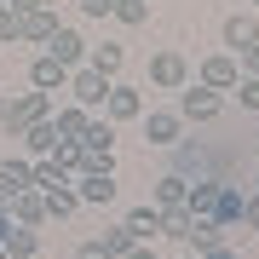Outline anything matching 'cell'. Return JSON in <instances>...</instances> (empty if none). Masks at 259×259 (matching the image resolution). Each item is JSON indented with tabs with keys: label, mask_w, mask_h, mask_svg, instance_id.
<instances>
[{
	"label": "cell",
	"mask_w": 259,
	"mask_h": 259,
	"mask_svg": "<svg viewBox=\"0 0 259 259\" xmlns=\"http://www.w3.org/2000/svg\"><path fill=\"white\" fill-rule=\"evenodd\" d=\"M52 115V93H18V98H6V121L0 127L12 133V139H23L35 121H47Z\"/></svg>",
	"instance_id": "6da1fadb"
},
{
	"label": "cell",
	"mask_w": 259,
	"mask_h": 259,
	"mask_svg": "<svg viewBox=\"0 0 259 259\" xmlns=\"http://www.w3.org/2000/svg\"><path fill=\"white\" fill-rule=\"evenodd\" d=\"M150 87H161V93H179V87H190V58L185 52H156L150 58Z\"/></svg>",
	"instance_id": "7a4b0ae2"
},
{
	"label": "cell",
	"mask_w": 259,
	"mask_h": 259,
	"mask_svg": "<svg viewBox=\"0 0 259 259\" xmlns=\"http://www.w3.org/2000/svg\"><path fill=\"white\" fill-rule=\"evenodd\" d=\"M69 98L81 104V110H104V98H110V75H98L93 64L69 69Z\"/></svg>",
	"instance_id": "3957f363"
},
{
	"label": "cell",
	"mask_w": 259,
	"mask_h": 259,
	"mask_svg": "<svg viewBox=\"0 0 259 259\" xmlns=\"http://www.w3.org/2000/svg\"><path fill=\"white\" fill-rule=\"evenodd\" d=\"M40 52L47 58H58L64 69H81L87 64V40H81V29H69V23H58L47 40H40Z\"/></svg>",
	"instance_id": "277c9868"
},
{
	"label": "cell",
	"mask_w": 259,
	"mask_h": 259,
	"mask_svg": "<svg viewBox=\"0 0 259 259\" xmlns=\"http://www.w3.org/2000/svg\"><path fill=\"white\" fill-rule=\"evenodd\" d=\"M219 110H225V93H213V87H202V81L179 87V115L185 121H213Z\"/></svg>",
	"instance_id": "5b68a950"
},
{
	"label": "cell",
	"mask_w": 259,
	"mask_h": 259,
	"mask_svg": "<svg viewBox=\"0 0 259 259\" xmlns=\"http://www.w3.org/2000/svg\"><path fill=\"white\" fill-rule=\"evenodd\" d=\"M144 115V98H139V87H127V81H110V98H104V121H139Z\"/></svg>",
	"instance_id": "8992f818"
},
{
	"label": "cell",
	"mask_w": 259,
	"mask_h": 259,
	"mask_svg": "<svg viewBox=\"0 0 259 259\" xmlns=\"http://www.w3.org/2000/svg\"><path fill=\"white\" fill-rule=\"evenodd\" d=\"M236 81H242L236 52H213V58H202V87H213V93H231Z\"/></svg>",
	"instance_id": "52a82bcc"
},
{
	"label": "cell",
	"mask_w": 259,
	"mask_h": 259,
	"mask_svg": "<svg viewBox=\"0 0 259 259\" xmlns=\"http://www.w3.org/2000/svg\"><path fill=\"white\" fill-rule=\"evenodd\" d=\"M29 87H35V93H69V69L40 52L35 64H29Z\"/></svg>",
	"instance_id": "ba28073f"
},
{
	"label": "cell",
	"mask_w": 259,
	"mask_h": 259,
	"mask_svg": "<svg viewBox=\"0 0 259 259\" xmlns=\"http://www.w3.org/2000/svg\"><path fill=\"white\" fill-rule=\"evenodd\" d=\"M75 196H81V207H110L115 202V173H81Z\"/></svg>",
	"instance_id": "9c48e42d"
},
{
	"label": "cell",
	"mask_w": 259,
	"mask_h": 259,
	"mask_svg": "<svg viewBox=\"0 0 259 259\" xmlns=\"http://www.w3.org/2000/svg\"><path fill=\"white\" fill-rule=\"evenodd\" d=\"M179 133H185V115L179 110H150L144 115V139L150 144H179Z\"/></svg>",
	"instance_id": "30bf717a"
},
{
	"label": "cell",
	"mask_w": 259,
	"mask_h": 259,
	"mask_svg": "<svg viewBox=\"0 0 259 259\" xmlns=\"http://www.w3.org/2000/svg\"><path fill=\"white\" fill-rule=\"evenodd\" d=\"M190 253H207V248H219V242H225V225L219 219H213V213H190Z\"/></svg>",
	"instance_id": "8fae6325"
},
{
	"label": "cell",
	"mask_w": 259,
	"mask_h": 259,
	"mask_svg": "<svg viewBox=\"0 0 259 259\" xmlns=\"http://www.w3.org/2000/svg\"><path fill=\"white\" fill-rule=\"evenodd\" d=\"M225 47H231V52L259 47V18H253V12H231V18H225Z\"/></svg>",
	"instance_id": "7c38bea8"
},
{
	"label": "cell",
	"mask_w": 259,
	"mask_h": 259,
	"mask_svg": "<svg viewBox=\"0 0 259 259\" xmlns=\"http://www.w3.org/2000/svg\"><path fill=\"white\" fill-rule=\"evenodd\" d=\"M93 115H98V110H81V104H52V127H58V139H81Z\"/></svg>",
	"instance_id": "4fadbf2b"
},
{
	"label": "cell",
	"mask_w": 259,
	"mask_h": 259,
	"mask_svg": "<svg viewBox=\"0 0 259 259\" xmlns=\"http://www.w3.org/2000/svg\"><path fill=\"white\" fill-rule=\"evenodd\" d=\"M161 225H167V213H161L156 202H144V207H133V213H127V231L139 236V242H156V236H161Z\"/></svg>",
	"instance_id": "5bb4252c"
},
{
	"label": "cell",
	"mask_w": 259,
	"mask_h": 259,
	"mask_svg": "<svg viewBox=\"0 0 259 259\" xmlns=\"http://www.w3.org/2000/svg\"><path fill=\"white\" fill-rule=\"evenodd\" d=\"M185 190H190V185H185V173H161V179H156V190H150V202H156L161 213H173V207H185Z\"/></svg>",
	"instance_id": "9a60e30c"
},
{
	"label": "cell",
	"mask_w": 259,
	"mask_h": 259,
	"mask_svg": "<svg viewBox=\"0 0 259 259\" xmlns=\"http://www.w3.org/2000/svg\"><path fill=\"white\" fill-rule=\"evenodd\" d=\"M52 29H58V12H52V6H40V12H29V18H18V40L40 47V40H47Z\"/></svg>",
	"instance_id": "2e32d148"
},
{
	"label": "cell",
	"mask_w": 259,
	"mask_h": 259,
	"mask_svg": "<svg viewBox=\"0 0 259 259\" xmlns=\"http://www.w3.org/2000/svg\"><path fill=\"white\" fill-rule=\"evenodd\" d=\"M47 219V196L40 190H18L12 196V225H40Z\"/></svg>",
	"instance_id": "e0dca14e"
},
{
	"label": "cell",
	"mask_w": 259,
	"mask_h": 259,
	"mask_svg": "<svg viewBox=\"0 0 259 259\" xmlns=\"http://www.w3.org/2000/svg\"><path fill=\"white\" fill-rule=\"evenodd\" d=\"M23 150H29V161H40V156H52V150H58V127H52V115L35 121V127L23 133Z\"/></svg>",
	"instance_id": "ac0fdd59"
},
{
	"label": "cell",
	"mask_w": 259,
	"mask_h": 259,
	"mask_svg": "<svg viewBox=\"0 0 259 259\" xmlns=\"http://www.w3.org/2000/svg\"><path fill=\"white\" fill-rule=\"evenodd\" d=\"M242 207H248V196H242L236 185H219V202H213V219L231 231V225H242Z\"/></svg>",
	"instance_id": "d6986e66"
},
{
	"label": "cell",
	"mask_w": 259,
	"mask_h": 259,
	"mask_svg": "<svg viewBox=\"0 0 259 259\" xmlns=\"http://www.w3.org/2000/svg\"><path fill=\"white\" fill-rule=\"evenodd\" d=\"M0 248H6V259H35L40 253V236H35V225H12Z\"/></svg>",
	"instance_id": "ffe728a7"
},
{
	"label": "cell",
	"mask_w": 259,
	"mask_h": 259,
	"mask_svg": "<svg viewBox=\"0 0 259 259\" xmlns=\"http://www.w3.org/2000/svg\"><path fill=\"white\" fill-rule=\"evenodd\" d=\"M47 196V219H69L75 207H81V196H75V179H64V185H52V190H40Z\"/></svg>",
	"instance_id": "44dd1931"
},
{
	"label": "cell",
	"mask_w": 259,
	"mask_h": 259,
	"mask_svg": "<svg viewBox=\"0 0 259 259\" xmlns=\"http://www.w3.org/2000/svg\"><path fill=\"white\" fill-rule=\"evenodd\" d=\"M52 161L64 167L69 179H81V173H87V144H81V139H58V150H52Z\"/></svg>",
	"instance_id": "7402d4cb"
},
{
	"label": "cell",
	"mask_w": 259,
	"mask_h": 259,
	"mask_svg": "<svg viewBox=\"0 0 259 259\" xmlns=\"http://www.w3.org/2000/svg\"><path fill=\"white\" fill-rule=\"evenodd\" d=\"M0 179H6L12 190H35V161L29 156H6L0 161Z\"/></svg>",
	"instance_id": "603a6c76"
},
{
	"label": "cell",
	"mask_w": 259,
	"mask_h": 259,
	"mask_svg": "<svg viewBox=\"0 0 259 259\" xmlns=\"http://www.w3.org/2000/svg\"><path fill=\"white\" fill-rule=\"evenodd\" d=\"M87 64H93L98 75H110V81H115V75H121V64H127V52L104 40V47H87Z\"/></svg>",
	"instance_id": "cb8c5ba5"
},
{
	"label": "cell",
	"mask_w": 259,
	"mask_h": 259,
	"mask_svg": "<svg viewBox=\"0 0 259 259\" xmlns=\"http://www.w3.org/2000/svg\"><path fill=\"white\" fill-rule=\"evenodd\" d=\"M98 242H104V253H110V259H127L133 248H139V236L127 231V219H121V225H110V231H104Z\"/></svg>",
	"instance_id": "d4e9b609"
},
{
	"label": "cell",
	"mask_w": 259,
	"mask_h": 259,
	"mask_svg": "<svg viewBox=\"0 0 259 259\" xmlns=\"http://www.w3.org/2000/svg\"><path fill=\"white\" fill-rule=\"evenodd\" d=\"M213 202H219V179H196V185L185 190V207L190 213H213Z\"/></svg>",
	"instance_id": "484cf974"
},
{
	"label": "cell",
	"mask_w": 259,
	"mask_h": 259,
	"mask_svg": "<svg viewBox=\"0 0 259 259\" xmlns=\"http://www.w3.org/2000/svg\"><path fill=\"white\" fill-rule=\"evenodd\" d=\"M81 144H87V150H115V121L93 115V121H87V133H81Z\"/></svg>",
	"instance_id": "4316f807"
},
{
	"label": "cell",
	"mask_w": 259,
	"mask_h": 259,
	"mask_svg": "<svg viewBox=\"0 0 259 259\" xmlns=\"http://www.w3.org/2000/svg\"><path fill=\"white\" fill-rule=\"evenodd\" d=\"M64 179H69V173H64L52 156H40V161H35V190H52V185H64Z\"/></svg>",
	"instance_id": "83f0119b"
},
{
	"label": "cell",
	"mask_w": 259,
	"mask_h": 259,
	"mask_svg": "<svg viewBox=\"0 0 259 259\" xmlns=\"http://www.w3.org/2000/svg\"><path fill=\"white\" fill-rule=\"evenodd\" d=\"M115 18L127 23V29H139V23L150 18V0H115Z\"/></svg>",
	"instance_id": "f1b7e54d"
},
{
	"label": "cell",
	"mask_w": 259,
	"mask_h": 259,
	"mask_svg": "<svg viewBox=\"0 0 259 259\" xmlns=\"http://www.w3.org/2000/svg\"><path fill=\"white\" fill-rule=\"evenodd\" d=\"M231 98L242 104V110H259V75H242V81L231 87Z\"/></svg>",
	"instance_id": "f546056e"
},
{
	"label": "cell",
	"mask_w": 259,
	"mask_h": 259,
	"mask_svg": "<svg viewBox=\"0 0 259 259\" xmlns=\"http://www.w3.org/2000/svg\"><path fill=\"white\" fill-rule=\"evenodd\" d=\"M236 69H242V75H259V47H242V52H236Z\"/></svg>",
	"instance_id": "4dcf8cb0"
},
{
	"label": "cell",
	"mask_w": 259,
	"mask_h": 259,
	"mask_svg": "<svg viewBox=\"0 0 259 259\" xmlns=\"http://www.w3.org/2000/svg\"><path fill=\"white\" fill-rule=\"evenodd\" d=\"M12 40H18V18H12L6 6H0V47H12Z\"/></svg>",
	"instance_id": "1f68e13d"
},
{
	"label": "cell",
	"mask_w": 259,
	"mask_h": 259,
	"mask_svg": "<svg viewBox=\"0 0 259 259\" xmlns=\"http://www.w3.org/2000/svg\"><path fill=\"white\" fill-rule=\"evenodd\" d=\"M87 18H115V0H81Z\"/></svg>",
	"instance_id": "d6a6232c"
},
{
	"label": "cell",
	"mask_w": 259,
	"mask_h": 259,
	"mask_svg": "<svg viewBox=\"0 0 259 259\" xmlns=\"http://www.w3.org/2000/svg\"><path fill=\"white\" fill-rule=\"evenodd\" d=\"M40 6H47V0H6L12 18H29V12H40Z\"/></svg>",
	"instance_id": "836d02e7"
},
{
	"label": "cell",
	"mask_w": 259,
	"mask_h": 259,
	"mask_svg": "<svg viewBox=\"0 0 259 259\" xmlns=\"http://www.w3.org/2000/svg\"><path fill=\"white\" fill-rule=\"evenodd\" d=\"M75 259H110V253H104V242L93 236V242H81V248H75Z\"/></svg>",
	"instance_id": "e575fe53"
},
{
	"label": "cell",
	"mask_w": 259,
	"mask_h": 259,
	"mask_svg": "<svg viewBox=\"0 0 259 259\" xmlns=\"http://www.w3.org/2000/svg\"><path fill=\"white\" fill-rule=\"evenodd\" d=\"M242 225H248V231H259V196L248 190V207H242Z\"/></svg>",
	"instance_id": "d590c367"
},
{
	"label": "cell",
	"mask_w": 259,
	"mask_h": 259,
	"mask_svg": "<svg viewBox=\"0 0 259 259\" xmlns=\"http://www.w3.org/2000/svg\"><path fill=\"white\" fill-rule=\"evenodd\" d=\"M196 259H242V253L231 248V242H219V248H207V253H196Z\"/></svg>",
	"instance_id": "8d00e7d4"
},
{
	"label": "cell",
	"mask_w": 259,
	"mask_h": 259,
	"mask_svg": "<svg viewBox=\"0 0 259 259\" xmlns=\"http://www.w3.org/2000/svg\"><path fill=\"white\" fill-rule=\"evenodd\" d=\"M12 196H18V190H12L6 179H0V213H12Z\"/></svg>",
	"instance_id": "74e56055"
},
{
	"label": "cell",
	"mask_w": 259,
	"mask_h": 259,
	"mask_svg": "<svg viewBox=\"0 0 259 259\" xmlns=\"http://www.w3.org/2000/svg\"><path fill=\"white\" fill-rule=\"evenodd\" d=\"M127 259H161V253H156V248H150V242H139V248H133Z\"/></svg>",
	"instance_id": "f35d334b"
},
{
	"label": "cell",
	"mask_w": 259,
	"mask_h": 259,
	"mask_svg": "<svg viewBox=\"0 0 259 259\" xmlns=\"http://www.w3.org/2000/svg\"><path fill=\"white\" fill-rule=\"evenodd\" d=\"M6 231H12V213H0V242H6Z\"/></svg>",
	"instance_id": "ab89813d"
},
{
	"label": "cell",
	"mask_w": 259,
	"mask_h": 259,
	"mask_svg": "<svg viewBox=\"0 0 259 259\" xmlns=\"http://www.w3.org/2000/svg\"><path fill=\"white\" fill-rule=\"evenodd\" d=\"M0 121H6V93H0Z\"/></svg>",
	"instance_id": "60d3db41"
},
{
	"label": "cell",
	"mask_w": 259,
	"mask_h": 259,
	"mask_svg": "<svg viewBox=\"0 0 259 259\" xmlns=\"http://www.w3.org/2000/svg\"><path fill=\"white\" fill-rule=\"evenodd\" d=\"M253 196H259V179H253Z\"/></svg>",
	"instance_id": "b9f144b4"
},
{
	"label": "cell",
	"mask_w": 259,
	"mask_h": 259,
	"mask_svg": "<svg viewBox=\"0 0 259 259\" xmlns=\"http://www.w3.org/2000/svg\"><path fill=\"white\" fill-rule=\"evenodd\" d=\"M0 259H6V248H0Z\"/></svg>",
	"instance_id": "7bdbcfd3"
},
{
	"label": "cell",
	"mask_w": 259,
	"mask_h": 259,
	"mask_svg": "<svg viewBox=\"0 0 259 259\" xmlns=\"http://www.w3.org/2000/svg\"><path fill=\"white\" fill-rule=\"evenodd\" d=\"M0 6H6V0H0Z\"/></svg>",
	"instance_id": "ee69618b"
},
{
	"label": "cell",
	"mask_w": 259,
	"mask_h": 259,
	"mask_svg": "<svg viewBox=\"0 0 259 259\" xmlns=\"http://www.w3.org/2000/svg\"><path fill=\"white\" fill-rule=\"evenodd\" d=\"M253 6H259V0H253Z\"/></svg>",
	"instance_id": "f6af8a7d"
},
{
	"label": "cell",
	"mask_w": 259,
	"mask_h": 259,
	"mask_svg": "<svg viewBox=\"0 0 259 259\" xmlns=\"http://www.w3.org/2000/svg\"><path fill=\"white\" fill-rule=\"evenodd\" d=\"M190 259H196V253H190Z\"/></svg>",
	"instance_id": "bcb514c9"
}]
</instances>
